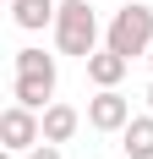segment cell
<instances>
[{"mask_svg": "<svg viewBox=\"0 0 153 159\" xmlns=\"http://www.w3.org/2000/svg\"><path fill=\"white\" fill-rule=\"evenodd\" d=\"M120 148H126V159H153V110L131 115V126L120 132Z\"/></svg>", "mask_w": 153, "mask_h": 159, "instance_id": "cell-9", "label": "cell"}, {"mask_svg": "<svg viewBox=\"0 0 153 159\" xmlns=\"http://www.w3.org/2000/svg\"><path fill=\"white\" fill-rule=\"evenodd\" d=\"M11 99L28 104V110H49L55 104V77H22V71H11Z\"/></svg>", "mask_w": 153, "mask_h": 159, "instance_id": "cell-7", "label": "cell"}, {"mask_svg": "<svg viewBox=\"0 0 153 159\" xmlns=\"http://www.w3.org/2000/svg\"><path fill=\"white\" fill-rule=\"evenodd\" d=\"M104 44L115 49V55H126V61L148 55L153 49V6H142V0L120 6V11L109 16V28H104Z\"/></svg>", "mask_w": 153, "mask_h": 159, "instance_id": "cell-2", "label": "cell"}, {"mask_svg": "<svg viewBox=\"0 0 153 159\" xmlns=\"http://www.w3.org/2000/svg\"><path fill=\"white\" fill-rule=\"evenodd\" d=\"M82 66H88V82H93V88H120V77L131 71V61H126V55H115L109 44L98 49V55H88Z\"/></svg>", "mask_w": 153, "mask_h": 159, "instance_id": "cell-5", "label": "cell"}, {"mask_svg": "<svg viewBox=\"0 0 153 159\" xmlns=\"http://www.w3.org/2000/svg\"><path fill=\"white\" fill-rule=\"evenodd\" d=\"M60 16V0H11V22L22 33H38V28H55Z\"/></svg>", "mask_w": 153, "mask_h": 159, "instance_id": "cell-6", "label": "cell"}, {"mask_svg": "<svg viewBox=\"0 0 153 159\" xmlns=\"http://www.w3.org/2000/svg\"><path fill=\"white\" fill-rule=\"evenodd\" d=\"M11 71H22V77H60V71H55V55H44V49H16L11 55Z\"/></svg>", "mask_w": 153, "mask_h": 159, "instance_id": "cell-10", "label": "cell"}, {"mask_svg": "<svg viewBox=\"0 0 153 159\" xmlns=\"http://www.w3.org/2000/svg\"><path fill=\"white\" fill-rule=\"evenodd\" d=\"M76 126H82V110H76V104H60V99H55L44 110V143H71Z\"/></svg>", "mask_w": 153, "mask_h": 159, "instance_id": "cell-8", "label": "cell"}, {"mask_svg": "<svg viewBox=\"0 0 153 159\" xmlns=\"http://www.w3.org/2000/svg\"><path fill=\"white\" fill-rule=\"evenodd\" d=\"M28 159H60V143H38V148H33Z\"/></svg>", "mask_w": 153, "mask_h": 159, "instance_id": "cell-11", "label": "cell"}, {"mask_svg": "<svg viewBox=\"0 0 153 159\" xmlns=\"http://www.w3.org/2000/svg\"><path fill=\"white\" fill-rule=\"evenodd\" d=\"M44 143V110H28V104H6L0 110V148H11V154H33V148Z\"/></svg>", "mask_w": 153, "mask_h": 159, "instance_id": "cell-3", "label": "cell"}, {"mask_svg": "<svg viewBox=\"0 0 153 159\" xmlns=\"http://www.w3.org/2000/svg\"><path fill=\"white\" fill-rule=\"evenodd\" d=\"M88 126L93 132H126L131 126V99H126L120 88H98V93L88 99Z\"/></svg>", "mask_w": 153, "mask_h": 159, "instance_id": "cell-4", "label": "cell"}, {"mask_svg": "<svg viewBox=\"0 0 153 159\" xmlns=\"http://www.w3.org/2000/svg\"><path fill=\"white\" fill-rule=\"evenodd\" d=\"M55 49L60 55H76V61H88V55H98V39H104V28H98V11H93L88 0H60V16H55Z\"/></svg>", "mask_w": 153, "mask_h": 159, "instance_id": "cell-1", "label": "cell"}, {"mask_svg": "<svg viewBox=\"0 0 153 159\" xmlns=\"http://www.w3.org/2000/svg\"><path fill=\"white\" fill-rule=\"evenodd\" d=\"M142 61H148V66H153V49H148V55H142Z\"/></svg>", "mask_w": 153, "mask_h": 159, "instance_id": "cell-13", "label": "cell"}, {"mask_svg": "<svg viewBox=\"0 0 153 159\" xmlns=\"http://www.w3.org/2000/svg\"><path fill=\"white\" fill-rule=\"evenodd\" d=\"M148 110H153V82H148Z\"/></svg>", "mask_w": 153, "mask_h": 159, "instance_id": "cell-12", "label": "cell"}]
</instances>
